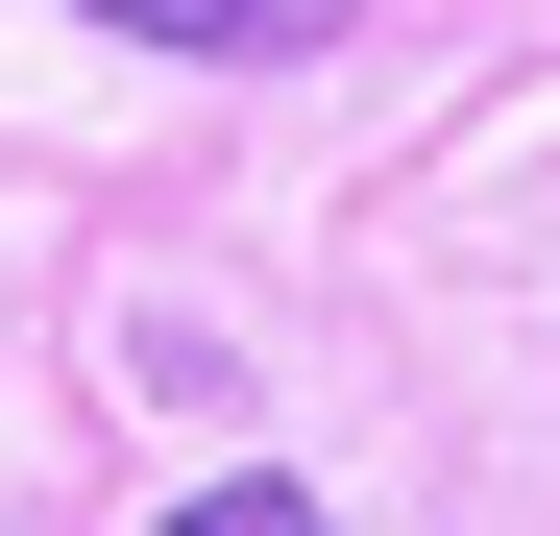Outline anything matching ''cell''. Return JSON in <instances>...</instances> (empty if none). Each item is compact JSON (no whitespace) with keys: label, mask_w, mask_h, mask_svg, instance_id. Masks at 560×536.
Wrapping results in <instances>:
<instances>
[{"label":"cell","mask_w":560,"mask_h":536,"mask_svg":"<svg viewBox=\"0 0 560 536\" xmlns=\"http://www.w3.org/2000/svg\"><path fill=\"white\" fill-rule=\"evenodd\" d=\"M73 25H122V49H220V73H268V49H317V25H365V0H73Z\"/></svg>","instance_id":"obj_1"},{"label":"cell","mask_w":560,"mask_h":536,"mask_svg":"<svg viewBox=\"0 0 560 536\" xmlns=\"http://www.w3.org/2000/svg\"><path fill=\"white\" fill-rule=\"evenodd\" d=\"M171 536H317V488H293V464H244V488H196Z\"/></svg>","instance_id":"obj_2"}]
</instances>
